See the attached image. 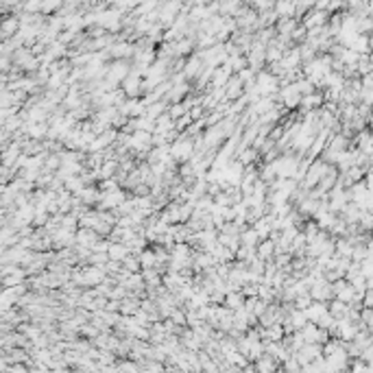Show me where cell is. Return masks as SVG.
<instances>
[{
    "mask_svg": "<svg viewBox=\"0 0 373 373\" xmlns=\"http://www.w3.org/2000/svg\"><path fill=\"white\" fill-rule=\"evenodd\" d=\"M280 98H282V105L286 109H295V107L301 105L303 94H301V90H299L297 83H288V85H282Z\"/></svg>",
    "mask_w": 373,
    "mask_h": 373,
    "instance_id": "cell-1",
    "label": "cell"
},
{
    "mask_svg": "<svg viewBox=\"0 0 373 373\" xmlns=\"http://www.w3.org/2000/svg\"><path fill=\"white\" fill-rule=\"evenodd\" d=\"M327 171H330V166H327L325 159L312 162V164H310V168H308V173H306V177H303V188H308V190H310V188H314Z\"/></svg>",
    "mask_w": 373,
    "mask_h": 373,
    "instance_id": "cell-2",
    "label": "cell"
},
{
    "mask_svg": "<svg viewBox=\"0 0 373 373\" xmlns=\"http://www.w3.org/2000/svg\"><path fill=\"white\" fill-rule=\"evenodd\" d=\"M142 83L144 81H142L140 72H129V77L122 81V90L129 98H135V96H140L142 94Z\"/></svg>",
    "mask_w": 373,
    "mask_h": 373,
    "instance_id": "cell-3",
    "label": "cell"
},
{
    "mask_svg": "<svg viewBox=\"0 0 373 373\" xmlns=\"http://www.w3.org/2000/svg\"><path fill=\"white\" fill-rule=\"evenodd\" d=\"M100 240L98 231L94 227H79L77 229V245H83V247H94Z\"/></svg>",
    "mask_w": 373,
    "mask_h": 373,
    "instance_id": "cell-4",
    "label": "cell"
},
{
    "mask_svg": "<svg viewBox=\"0 0 373 373\" xmlns=\"http://www.w3.org/2000/svg\"><path fill=\"white\" fill-rule=\"evenodd\" d=\"M286 336V330H284L282 323H273L268 327H262V341H282Z\"/></svg>",
    "mask_w": 373,
    "mask_h": 373,
    "instance_id": "cell-5",
    "label": "cell"
},
{
    "mask_svg": "<svg viewBox=\"0 0 373 373\" xmlns=\"http://www.w3.org/2000/svg\"><path fill=\"white\" fill-rule=\"evenodd\" d=\"M275 249H277V243L273 238H266V240H262V243L258 245V255L262 260H273V255H275Z\"/></svg>",
    "mask_w": 373,
    "mask_h": 373,
    "instance_id": "cell-6",
    "label": "cell"
},
{
    "mask_svg": "<svg viewBox=\"0 0 373 373\" xmlns=\"http://www.w3.org/2000/svg\"><path fill=\"white\" fill-rule=\"evenodd\" d=\"M109 260H118V262H124V258L131 253V249L124 245V243H112L109 245Z\"/></svg>",
    "mask_w": 373,
    "mask_h": 373,
    "instance_id": "cell-7",
    "label": "cell"
},
{
    "mask_svg": "<svg viewBox=\"0 0 373 373\" xmlns=\"http://www.w3.org/2000/svg\"><path fill=\"white\" fill-rule=\"evenodd\" d=\"M321 105H323V96H321V94H306V96L301 98V107L303 112H314V109H319Z\"/></svg>",
    "mask_w": 373,
    "mask_h": 373,
    "instance_id": "cell-8",
    "label": "cell"
},
{
    "mask_svg": "<svg viewBox=\"0 0 373 373\" xmlns=\"http://www.w3.org/2000/svg\"><path fill=\"white\" fill-rule=\"evenodd\" d=\"M245 292L243 290H229L227 292V297H225V306L227 308H231V310H238V308H243L245 306Z\"/></svg>",
    "mask_w": 373,
    "mask_h": 373,
    "instance_id": "cell-9",
    "label": "cell"
},
{
    "mask_svg": "<svg viewBox=\"0 0 373 373\" xmlns=\"http://www.w3.org/2000/svg\"><path fill=\"white\" fill-rule=\"evenodd\" d=\"M277 367H280V360H277L275 356H270V354H264L262 358L255 360V369L258 371H275Z\"/></svg>",
    "mask_w": 373,
    "mask_h": 373,
    "instance_id": "cell-10",
    "label": "cell"
},
{
    "mask_svg": "<svg viewBox=\"0 0 373 373\" xmlns=\"http://www.w3.org/2000/svg\"><path fill=\"white\" fill-rule=\"evenodd\" d=\"M325 312H330V310H327V306H325L323 301H319V303L312 301L308 308H306V317H308V321H314V323H317V321L323 317Z\"/></svg>",
    "mask_w": 373,
    "mask_h": 373,
    "instance_id": "cell-11",
    "label": "cell"
},
{
    "mask_svg": "<svg viewBox=\"0 0 373 373\" xmlns=\"http://www.w3.org/2000/svg\"><path fill=\"white\" fill-rule=\"evenodd\" d=\"M140 303L142 301H138V297L131 292L129 297H124L122 301H120V312L122 314H135L138 310H140Z\"/></svg>",
    "mask_w": 373,
    "mask_h": 373,
    "instance_id": "cell-12",
    "label": "cell"
},
{
    "mask_svg": "<svg viewBox=\"0 0 373 373\" xmlns=\"http://www.w3.org/2000/svg\"><path fill=\"white\" fill-rule=\"evenodd\" d=\"M140 262H142V268H155L159 262H157V253H155V249H142L140 253Z\"/></svg>",
    "mask_w": 373,
    "mask_h": 373,
    "instance_id": "cell-13",
    "label": "cell"
},
{
    "mask_svg": "<svg viewBox=\"0 0 373 373\" xmlns=\"http://www.w3.org/2000/svg\"><path fill=\"white\" fill-rule=\"evenodd\" d=\"M171 105L166 103V100L162 98V100H157V103H151L149 107H146V116H149V118H153V120H157L159 116L164 114V109H168Z\"/></svg>",
    "mask_w": 373,
    "mask_h": 373,
    "instance_id": "cell-14",
    "label": "cell"
},
{
    "mask_svg": "<svg viewBox=\"0 0 373 373\" xmlns=\"http://www.w3.org/2000/svg\"><path fill=\"white\" fill-rule=\"evenodd\" d=\"M264 57H266V55H264V50H260V46H258L251 55H249V65H251L253 70H260V65L264 63Z\"/></svg>",
    "mask_w": 373,
    "mask_h": 373,
    "instance_id": "cell-15",
    "label": "cell"
},
{
    "mask_svg": "<svg viewBox=\"0 0 373 373\" xmlns=\"http://www.w3.org/2000/svg\"><path fill=\"white\" fill-rule=\"evenodd\" d=\"M188 112H190V109H188L184 103H173L171 107H168V114H171L175 120H177V118H181V116H186Z\"/></svg>",
    "mask_w": 373,
    "mask_h": 373,
    "instance_id": "cell-16",
    "label": "cell"
},
{
    "mask_svg": "<svg viewBox=\"0 0 373 373\" xmlns=\"http://www.w3.org/2000/svg\"><path fill=\"white\" fill-rule=\"evenodd\" d=\"M199 68H201V63L199 61H188V65H186V77H199Z\"/></svg>",
    "mask_w": 373,
    "mask_h": 373,
    "instance_id": "cell-17",
    "label": "cell"
},
{
    "mask_svg": "<svg viewBox=\"0 0 373 373\" xmlns=\"http://www.w3.org/2000/svg\"><path fill=\"white\" fill-rule=\"evenodd\" d=\"M229 63H231V68H233V72H240L245 68V63H247V59H243V57H231L229 59Z\"/></svg>",
    "mask_w": 373,
    "mask_h": 373,
    "instance_id": "cell-18",
    "label": "cell"
},
{
    "mask_svg": "<svg viewBox=\"0 0 373 373\" xmlns=\"http://www.w3.org/2000/svg\"><path fill=\"white\" fill-rule=\"evenodd\" d=\"M362 321H364V323H369V325H373V308H371V306H367V308L362 310Z\"/></svg>",
    "mask_w": 373,
    "mask_h": 373,
    "instance_id": "cell-19",
    "label": "cell"
},
{
    "mask_svg": "<svg viewBox=\"0 0 373 373\" xmlns=\"http://www.w3.org/2000/svg\"><path fill=\"white\" fill-rule=\"evenodd\" d=\"M114 55H118V57L129 55V46H116V48H114Z\"/></svg>",
    "mask_w": 373,
    "mask_h": 373,
    "instance_id": "cell-20",
    "label": "cell"
},
{
    "mask_svg": "<svg viewBox=\"0 0 373 373\" xmlns=\"http://www.w3.org/2000/svg\"><path fill=\"white\" fill-rule=\"evenodd\" d=\"M371 48H373V38H371Z\"/></svg>",
    "mask_w": 373,
    "mask_h": 373,
    "instance_id": "cell-21",
    "label": "cell"
}]
</instances>
